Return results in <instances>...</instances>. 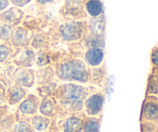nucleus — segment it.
<instances>
[{
  "label": "nucleus",
  "mask_w": 158,
  "mask_h": 132,
  "mask_svg": "<svg viewBox=\"0 0 158 132\" xmlns=\"http://www.w3.org/2000/svg\"><path fill=\"white\" fill-rule=\"evenodd\" d=\"M12 34V28L7 24H4L0 26V37L3 40H8Z\"/></svg>",
  "instance_id": "6ab92c4d"
},
{
  "label": "nucleus",
  "mask_w": 158,
  "mask_h": 132,
  "mask_svg": "<svg viewBox=\"0 0 158 132\" xmlns=\"http://www.w3.org/2000/svg\"><path fill=\"white\" fill-rule=\"evenodd\" d=\"M158 117L157 104L156 102L148 101L143 104L141 117L144 121L157 123Z\"/></svg>",
  "instance_id": "1a4fd4ad"
},
{
  "label": "nucleus",
  "mask_w": 158,
  "mask_h": 132,
  "mask_svg": "<svg viewBox=\"0 0 158 132\" xmlns=\"http://www.w3.org/2000/svg\"><path fill=\"white\" fill-rule=\"evenodd\" d=\"M39 111L40 114L46 116L47 117H53L56 111V106L53 100L50 98H43L41 101H40L39 104Z\"/></svg>",
  "instance_id": "4468645a"
},
{
  "label": "nucleus",
  "mask_w": 158,
  "mask_h": 132,
  "mask_svg": "<svg viewBox=\"0 0 158 132\" xmlns=\"http://www.w3.org/2000/svg\"><path fill=\"white\" fill-rule=\"evenodd\" d=\"M86 97L85 88L73 83L65 85L60 93V100L62 105L70 111L75 112L83 109Z\"/></svg>",
  "instance_id": "f03ea898"
},
{
  "label": "nucleus",
  "mask_w": 158,
  "mask_h": 132,
  "mask_svg": "<svg viewBox=\"0 0 158 132\" xmlns=\"http://www.w3.org/2000/svg\"><path fill=\"white\" fill-rule=\"evenodd\" d=\"M86 9L90 16L97 18L103 12V3L100 0H88L86 3Z\"/></svg>",
  "instance_id": "f3484780"
},
{
  "label": "nucleus",
  "mask_w": 158,
  "mask_h": 132,
  "mask_svg": "<svg viewBox=\"0 0 158 132\" xmlns=\"http://www.w3.org/2000/svg\"><path fill=\"white\" fill-rule=\"evenodd\" d=\"M9 6V0H0V12Z\"/></svg>",
  "instance_id": "5701e85b"
},
{
  "label": "nucleus",
  "mask_w": 158,
  "mask_h": 132,
  "mask_svg": "<svg viewBox=\"0 0 158 132\" xmlns=\"http://www.w3.org/2000/svg\"><path fill=\"white\" fill-rule=\"evenodd\" d=\"M30 36L29 31L23 27H19L12 32L11 41L15 46H24L29 43Z\"/></svg>",
  "instance_id": "9b49d317"
},
{
  "label": "nucleus",
  "mask_w": 158,
  "mask_h": 132,
  "mask_svg": "<svg viewBox=\"0 0 158 132\" xmlns=\"http://www.w3.org/2000/svg\"><path fill=\"white\" fill-rule=\"evenodd\" d=\"M12 132H35L31 126L29 121L20 119L15 121L12 128Z\"/></svg>",
  "instance_id": "a211bd4d"
},
{
  "label": "nucleus",
  "mask_w": 158,
  "mask_h": 132,
  "mask_svg": "<svg viewBox=\"0 0 158 132\" xmlns=\"http://www.w3.org/2000/svg\"><path fill=\"white\" fill-rule=\"evenodd\" d=\"M101 120L97 117L88 116L83 121V132H100Z\"/></svg>",
  "instance_id": "dca6fc26"
},
{
  "label": "nucleus",
  "mask_w": 158,
  "mask_h": 132,
  "mask_svg": "<svg viewBox=\"0 0 158 132\" xmlns=\"http://www.w3.org/2000/svg\"><path fill=\"white\" fill-rule=\"evenodd\" d=\"M91 29L95 34H101L103 31V23L100 22V20H93L92 23L90 25Z\"/></svg>",
  "instance_id": "aec40b11"
},
{
  "label": "nucleus",
  "mask_w": 158,
  "mask_h": 132,
  "mask_svg": "<svg viewBox=\"0 0 158 132\" xmlns=\"http://www.w3.org/2000/svg\"><path fill=\"white\" fill-rule=\"evenodd\" d=\"M57 76L64 81L86 83L89 78V72L86 63L79 60H70L60 65Z\"/></svg>",
  "instance_id": "f257e3e1"
},
{
  "label": "nucleus",
  "mask_w": 158,
  "mask_h": 132,
  "mask_svg": "<svg viewBox=\"0 0 158 132\" xmlns=\"http://www.w3.org/2000/svg\"><path fill=\"white\" fill-rule=\"evenodd\" d=\"M10 1L16 7H23L25 5L29 3L31 0H10Z\"/></svg>",
  "instance_id": "4be33fe9"
},
{
  "label": "nucleus",
  "mask_w": 158,
  "mask_h": 132,
  "mask_svg": "<svg viewBox=\"0 0 158 132\" xmlns=\"http://www.w3.org/2000/svg\"><path fill=\"white\" fill-rule=\"evenodd\" d=\"M35 60V54L32 49H25L17 53L14 57V63L21 68L32 66Z\"/></svg>",
  "instance_id": "0eeeda50"
},
{
  "label": "nucleus",
  "mask_w": 158,
  "mask_h": 132,
  "mask_svg": "<svg viewBox=\"0 0 158 132\" xmlns=\"http://www.w3.org/2000/svg\"><path fill=\"white\" fill-rule=\"evenodd\" d=\"M23 17V12L17 7H12L1 14V19L8 23L15 24L19 23Z\"/></svg>",
  "instance_id": "ddd939ff"
},
{
  "label": "nucleus",
  "mask_w": 158,
  "mask_h": 132,
  "mask_svg": "<svg viewBox=\"0 0 158 132\" xmlns=\"http://www.w3.org/2000/svg\"><path fill=\"white\" fill-rule=\"evenodd\" d=\"M0 132H12V131H9V130H2Z\"/></svg>",
  "instance_id": "393cba45"
},
{
  "label": "nucleus",
  "mask_w": 158,
  "mask_h": 132,
  "mask_svg": "<svg viewBox=\"0 0 158 132\" xmlns=\"http://www.w3.org/2000/svg\"><path fill=\"white\" fill-rule=\"evenodd\" d=\"M26 91L25 89L22 87L14 86L9 90V102L11 104H19L23 99L26 97Z\"/></svg>",
  "instance_id": "2eb2a0df"
},
{
  "label": "nucleus",
  "mask_w": 158,
  "mask_h": 132,
  "mask_svg": "<svg viewBox=\"0 0 158 132\" xmlns=\"http://www.w3.org/2000/svg\"><path fill=\"white\" fill-rule=\"evenodd\" d=\"M40 100L35 95L27 96L25 97L19 104L18 107V111L21 115L32 117L35 115L39 109Z\"/></svg>",
  "instance_id": "39448f33"
},
{
  "label": "nucleus",
  "mask_w": 158,
  "mask_h": 132,
  "mask_svg": "<svg viewBox=\"0 0 158 132\" xmlns=\"http://www.w3.org/2000/svg\"><path fill=\"white\" fill-rule=\"evenodd\" d=\"M14 79L18 86L22 87H30L35 80V74L31 70L19 68L14 74Z\"/></svg>",
  "instance_id": "423d86ee"
},
{
  "label": "nucleus",
  "mask_w": 158,
  "mask_h": 132,
  "mask_svg": "<svg viewBox=\"0 0 158 132\" xmlns=\"http://www.w3.org/2000/svg\"><path fill=\"white\" fill-rule=\"evenodd\" d=\"M10 49L5 45H0V62H3L9 57Z\"/></svg>",
  "instance_id": "412c9836"
},
{
  "label": "nucleus",
  "mask_w": 158,
  "mask_h": 132,
  "mask_svg": "<svg viewBox=\"0 0 158 132\" xmlns=\"http://www.w3.org/2000/svg\"><path fill=\"white\" fill-rule=\"evenodd\" d=\"M54 1H56V0H36L37 2L40 3V4L41 5H46L48 4V3L52 2Z\"/></svg>",
  "instance_id": "b1692460"
},
{
  "label": "nucleus",
  "mask_w": 158,
  "mask_h": 132,
  "mask_svg": "<svg viewBox=\"0 0 158 132\" xmlns=\"http://www.w3.org/2000/svg\"><path fill=\"white\" fill-rule=\"evenodd\" d=\"M62 38L66 42L80 40L83 34V24L80 22H69L60 29Z\"/></svg>",
  "instance_id": "7ed1b4c3"
},
{
  "label": "nucleus",
  "mask_w": 158,
  "mask_h": 132,
  "mask_svg": "<svg viewBox=\"0 0 158 132\" xmlns=\"http://www.w3.org/2000/svg\"><path fill=\"white\" fill-rule=\"evenodd\" d=\"M104 104V97L101 94H94L86 97L83 103L85 112L90 117H97L101 113Z\"/></svg>",
  "instance_id": "20e7f679"
},
{
  "label": "nucleus",
  "mask_w": 158,
  "mask_h": 132,
  "mask_svg": "<svg viewBox=\"0 0 158 132\" xmlns=\"http://www.w3.org/2000/svg\"><path fill=\"white\" fill-rule=\"evenodd\" d=\"M29 121L31 126L35 131H46L51 125L50 118L42 115V114L32 116Z\"/></svg>",
  "instance_id": "f8f14e48"
},
{
  "label": "nucleus",
  "mask_w": 158,
  "mask_h": 132,
  "mask_svg": "<svg viewBox=\"0 0 158 132\" xmlns=\"http://www.w3.org/2000/svg\"><path fill=\"white\" fill-rule=\"evenodd\" d=\"M103 57V50L99 47H93L89 49L85 54V60L86 63L91 66H98L101 64Z\"/></svg>",
  "instance_id": "9d476101"
},
{
  "label": "nucleus",
  "mask_w": 158,
  "mask_h": 132,
  "mask_svg": "<svg viewBox=\"0 0 158 132\" xmlns=\"http://www.w3.org/2000/svg\"><path fill=\"white\" fill-rule=\"evenodd\" d=\"M84 118L77 115H71L63 124V132H83Z\"/></svg>",
  "instance_id": "6e6552de"
}]
</instances>
